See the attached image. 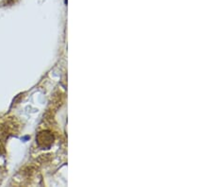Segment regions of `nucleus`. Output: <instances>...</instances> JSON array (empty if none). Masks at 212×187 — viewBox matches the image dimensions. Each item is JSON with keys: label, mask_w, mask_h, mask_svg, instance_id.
Returning a JSON list of instances; mask_svg holds the SVG:
<instances>
[{"label": "nucleus", "mask_w": 212, "mask_h": 187, "mask_svg": "<svg viewBox=\"0 0 212 187\" xmlns=\"http://www.w3.org/2000/svg\"><path fill=\"white\" fill-rule=\"evenodd\" d=\"M15 2H16V0H6V4H8V5H11Z\"/></svg>", "instance_id": "nucleus-1"}]
</instances>
